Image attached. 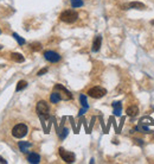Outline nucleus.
<instances>
[{
  "label": "nucleus",
  "mask_w": 154,
  "mask_h": 164,
  "mask_svg": "<svg viewBox=\"0 0 154 164\" xmlns=\"http://www.w3.org/2000/svg\"><path fill=\"white\" fill-rule=\"evenodd\" d=\"M126 113H127L128 117H135V116H138V113H139V107L138 106H129L127 108Z\"/></svg>",
  "instance_id": "nucleus-12"
},
{
  "label": "nucleus",
  "mask_w": 154,
  "mask_h": 164,
  "mask_svg": "<svg viewBox=\"0 0 154 164\" xmlns=\"http://www.w3.org/2000/svg\"><path fill=\"white\" fill-rule=\"evenodd\" d=\"M70 4H71V6L74 8L83 6V1H82V0H70Z\"/></svg>",
  "instance_id": "nucleus-17"
},
{
  "label": "nucleus",
  "mask_w": 154,
  "mask_h": 164,
  "mask_svg": "<svg viewBox=\"0 0 154 164\" xmlns=\"http://www.w3.org/2000/svg\"><path fill=\"white\" fill-rule=\"evenodd\" d=\"M30 48H31L32 51H39V50L42 49V44L41 43H32L30 45Z\"/></svg>",
  "instance_id": "nucleus-19"
},
{
  "label": "nucleus",
  "mask_w": 154,
  "mask_h": 164,
  "mask_svg": "<svg viewBox=\"0 0 154 164\" xmlns=\"http://www.w3.org/2000/svg\"><path fill=\"white\" fill-rule=\"evenodd\" d=\"M13 37H14V39H17V42L19 43V45H24V44H25V39H23L19 35L13 33Z\"/></svg>",
  "instance_id": "nucleus-20"
},
{
  "label": "nucleus",
  "mask_w": 154,
  "mask_h": 164,
  "mask_svg": "<svg viewBox=\"0 0 154 164\" xmlns=\"http://www.w3.org/2000/svg\"><path fill=\"white\" fill-rule=\"evenodd\" d=\"M0 163H6V161H5L4 158H1V157H0Z\"/></svg>",
  "instance_id": "nucleus-23"
},
{
  "label": "nucleus",
  "mask_w": 154,
  "mask_h": 164,
  "mask_svg": "<svg viewBox=\"0 0 154 164\" xmlns=\"http://www.w3.org/2000/svg\"><path fill=\"white\" fill-rule=\"evenodd\" d=\"M0 33H1V30H0Z\"/></svg>",
  "instance_id": "nucleus-26"
},
{
  "label": "nucleus",
  "mask_w": 154,
  "mask_h": 164,
  "mask_svg": "<svg viewBox=\"0 0 154 164\" xmlns=\"http://www.w3.org/2000/svg\"><path fill=\"white\" fill-rule=\"evenodd\" d=\"M80 100H81V104H82V106H83V108H89V105H88V102H87V96L85 95H80Z\"/></svg>",
  "instance_id": "nucleus-18"
},
{
  "label": "nucleus",
  "mask_w": 154,
  "mask_h": 164,
  "mask_svg": "<svg viewBox=\"0 0 154 164\" xmlns=\"http://www.w3.org/2000/svg\"><path fill=\"white\" fill-rule=\"evenodd\" d=\"M128 7L129 8H136V10H144L146 6H145V4L140 3V1H133V3H131L129 5H128Z\"/></svg>",
  "instance_id": "nucleus-14"
},
{
  "label": "nucleus",
  "mask_w": 154,
  "mask_h": 164,
  "mask_svg": "<svg viewBox=\"0 0 154 164\" xmlns=\"http://www.w3.org/2000/svg\"><path fill=\"white\" fill-rule=\"evenodd\" d=\"M28 162L29 163H32V164H37L41 162V156L36 154V152H30L28 155Z\"/></svg>",
  "instance_id": "nucleus-8"
},
{
  "label": "nucleus",
  "mask_w": 154,
  "mask_h": 164,
  "mask_svg": "<svg viewBox=\"0 0 154 164\" xmlns=\"http://www.w3.org/2000/svg\"><path fill=\"white\" fill-rule=\"evenodd\" d=\"M101 44H102V37L101 36H97L96 38L94 39V43H93V46H91V50L94 53H97L100 48H101Z\"/></svg>",
  "instance_id": "nucleus-9"
},
{
  "label": "nucleus",
  "mask_w": 154,
  "mask_h": 164,
  "mask_svg": "<svg viewBox=\"0 0 154 164\" xmlns=\"http://www.w3.org/2000/svg\"><path fill=\"white\" fill-rule=\"evenodd\" d=\"M58 152H59L60 158L65 162V163H74L75 159H76L75 154L70 152V151H67L65 149H63V147H59L58 149Z\"/></svg>",
  "instance_id": "nucleus-5"
},
{
  "label": "nucleus",
  "mask_w": 154,
  "mask_h": 164,
  "mask_svg": "<svg viewBox=\"0 0 154 164\" xmlns=\"http://www.w3.org/2000/svg\"><path fill=\"white\" fill-rule=\"evenodd\" d=\"M26 87H28V82L24 81V80H21V81L18 82V84H17V87H16V92H20V91L25 89Z\"/></svg>",
  "instance_id": "nucleus-16"
},
{
  "label": "nucleus",
  "mask_w": 154,
  "mask_h": 164,
  "mask_svg": "<svg viewBox=\"0 0 154 164\" xmlns=\"http://www.w3.org/2000/svg\"><path fill=\"white\" fill-rule=\"evenodd\" d=\"M55 91H57L59 94H60V96H62V100H71L72 99V95H71V93L67 89V88H64L62 84H56L55 86Z\"/></svg>",
  "instance_id": "nucleus-6"
},
{
  "label": "nucleus",
  "mask_w": 154,
  "mask_h": 164,
  "mask_svg": "<svg viewBox=\"0 0 154 164\" xmlns=\"http://www.w3.org/2000/svg\"><path fill=\"white\" fill-rule=\"evenodd\" d=\"M45 73H47V68H44V69H42V70H39L37 73V75L38 76H42V75H44Z\"/></svg>",
  "instance_id": "nucleus-22"
},
{
  "label": "nucleus",
  "mask_w": 154,
  "mask_h": 164,
  "mask_svg": "<svg viewBox=\"0 0 154 164\" xmlns=\"http://www.w3.org/2000/svg\"><path fill=\"white\" fill-rule=\"evenodd\" d=\"M11 58L13 60L14 62H18V63H21V62H24V61H25L24 56H23L21 54H18V53H13V54L11 55Z\"/></svg>",
  "instance_id": "nucleus-15"
},
{
  "label": "nucleus",
  "mask_w": 154,
  "mask_h": 164,
  "mask_svg": "<svg viewBox=\"0 0 154 164\" xmlns=\"http://www.w3.org/2000/svg\"><path fill=\"white\" fill-rule=\"evenodd\" d=\"M36 111H37V114L39 116V118L42 120H46L50 118V107H49L47 102L44 101V100L38 101V104L36 106Z\"/></svg>",
  "instance_id": "nucleus-1"
},
{
  "label": "nucleus",
  "mask_w": 154,
  "mask_h": 164,
  "mask_svg": "<svg viewBox=\"0 0 154 164\" xmlns=\"http://www.w3.org/2000/svg\"><path fill=\"white\" fill-rule=\"evenodd\" d=\"M18 146H19V150L21 151V152L26 154L28 151H29V149L32 146V144L30 142H19L18 143Z\"/></svg>",
  "instance_id": "nucleus-10"
},
{
  "label": "nucleus",
  "mask_w": 154,
  "mask_h": 164,
  "mask_svg": "<svg viewBox=\"0 0 154 164\" xmlns=\"http://www.w3.org/2000/svg\"><path fill=\"white\" fill-rule=\"evenodd\" d=\"M44 58H45L46 61L51 62V63H57V62L60 61L62 57H60L59 54H57V53H55V51H51V50H47V51L44 53Z\"/></svg>",
  "instance_id": "nucleus-7"
},
{
  "label": "nucleus",
  "mask_w": 154,
  "mask_h": 164,
  "mask_svg": "<svg viewBox=\"0 0 154 164\" xmlns=\"http://www.w3.org/2000/svg\"><path fill=\"white\" fill-rule=\"evenodd\" d=\"M106 94H107V91L103 87H100V86L93 87L91 89L88 91V95L90 98H93V99H101V98H103Z\"/></svg>",
  "instance_id": "nucleus-4"
},
{
  "label": "nucleus",
  "mask_w": 154,
  "mask_h": 164,
  "mask_svg": "<svg viewBox=\"0 0 154 164\" xmlns=\"http://www.w3.org/2000/svg\"><path fill=\"white\" fill-rule=\"evenodd\" d=\"M60 100H62V96H60V94H59L57 91H54L52 93H51V95H50V101H51V104H58Z\"/></svg>",
  "instance_id": "nucleus-11"
},
{
  "label": "nucleus",
  "mask_w": 154,
  "mask_h": 164,
  "mask_svg": "<svg viewBox=\"0 0 154 164\" xmlns=\"http://www.w3.org/2000/svg\"><path fill=\"white\" fill-rule=\"evenodd\" d=\"M113 107H114V114L116 117H120L121 116V108H122V105L120 101H115L113 102Z\"/></svg>",
  "instance_id": "nucleus-13"
},
{
  "label": "nucleus",
  "mask_w": 154,
  "mask_h": 164,
  "mask_svg": "<svg viewBox=\"0 0 154 164\" xmlns=\"http://www.w3.org/2000/svg\"><path fill=\"white\" fill-rule=\"evenodd\" d=\"M28 132H29V129L25 124H17L12 129V136H13L14 138H18V139L24 138L28 134Z\"/></svg>",
  "instance_id": "nucleus-3"
},
{
  "label": "nucleus",
  "mask_w": 154,
  "mask_h": 164,
  "mask_svg": "<svg viewBox=\"0 0 154 164\" xmlns=\"http://www.w3.org/2000/svg\"><path fill=\"white\" fill-rule=\"evenodd\" d=\"M151 24H152V25H154V20H152V21H151Z\"/></svg>",
  "instance_id": "nucleus-24"
},
{
  "label": "nucleus",
  "mask_w": 154,
  "mask_h": 164,
  "mask_svg": "<svg viewBox=\"0 0 154 164\" xmlns=\"http://www.w3.org/2000/svg\"><path fill=\"white\" fill-rule=\"evenodd\" d=\"M60 21L67 23V24H72L78 19V13L74 10H65L64 12H62L59 16Z\"/></svg>",
  "instance_id": "nucleus-2"
},
{
  "label": "nucleus",
  "mask_w": 154,
  "mask_h": 164,
  "mask_svg": "<svg viewBox=\"0 0 154 164\" xmlns=\"http://www.w3.org/2000/svg\"><path fill=\"white\" fill-rule=\"evenodd\" d=\"M68 132H69V130H68V129H64V130L62 131V133L59 134V138H60V139H64V138H65V137L68 136Z\"/></svg>",
  "instance_id": "nucleus-21"
},
{
  "label": "nucleus",
  "mask_w": 154,
  "mask_h": 164,
  "mask_svg": "<svg viewBox=\"0 0 154 164\" xmlns=\"http://www.w3.org/2000/svg\"><path fill=\"white\" fill-rule=\"evenodd\" d=\"M1 49H3V46H1V45H0V50H1Z\"/></svg>",
  "instance_id": "nucleus-25"
}]
</instances>
